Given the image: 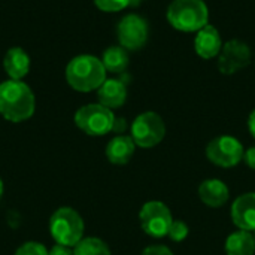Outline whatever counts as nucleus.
Masks as SVG:
<instances>
[{"label": "nucleus", "instance_id": "f257e3e1", "mask_svg": "<svg viewBox=\"0 0 255 255\" xmlns=\"http://www.w3.org/2000/svg\"><path fill=\"white\" fill-rule=\"evenodd\" d=\"M36 99L22 81L7 79L0 84V115L10 123H22L34 114Z\"/></svg>", "mask_w": 255, "mask_h": 255}, {"label": "nucleus", "instance_id": "f03ea898", "mask_svg": "<svg viewBox=\"0 0 255 255\" xmlns=\"http://www.w3.org/2000/svg\"><path fill=\"white\" fill-rule=\"evenodd\" d=\"M66 81L73 90L90 93L99 90L106 81V69L102 60L94 55H78L66 67Z\"/></svg>", "mask_w": 255, "mask_h": 255}, {"label": "nucleus", "instance_id": "7ed1b4c3", "mask_svg": "<svg viewBox=\"0 0 255 255\" xmlns=\"http://www.w3.org/2000/svg\"><path fill=\"white\" fill-rule=\"evenodd\" d=\"M166 15L169 24L179 31H199L209 24V9L203 0H173Z\"/></svg>", "mask_w": 255, "mask_h": 255}, {"label": "nucleus", "instance_id": "20e7f679", "mask_svg": "<svg viewBox=\"0 0 255 255\" xmlns=\"http://www.w3.org/2000/svg\"><path fill=\"white\" fill-rule=\"evenodd\" d=\"M84 220L72 208H58L49 218V233L55 244L73 248L84 238Z\"/></svg>", "mask_w": 255, "mask_h": 255}, {"label": "nucleus", "instance_id": "39448f33", "mask_svg": "<svg viewBox=\"0 0 255 255\" xmlns=\"http://www.w3.org/2000/svg\"><path fill=\"white\" fill-rule=\"evenodd\" d=\"M115 115L100 103H91L79 108L75 114V124L88 136H105L112 131Z\"/></svg>", "mask_w": 255, "mask_h": 255}, {"label": "nucleus", "instance_id": "423d86ee", "mask_svg": "<svg viewBox=\"0 0 255 255\" xmlns=\"http://www.w3.org/2000/svg\"><path fill=\"white\" fill-rule=\"evenodd\" d=\"M130 133L136 146L148 149L157 146L164 139L166 126L158 114L148 111L136 117V120L131 123Z\"/></svg>", "mask_w": 255, "mask_h": 255}, {"label": "nucleus", "instance_id": "0eeeda50", "mask_svg": "<svg viewBox=\"0 0 255 255\" xmlns=\"http://www.w3.org/2000/svg\"><path fill=\"white\" fill-rule=\"evenodd\" d=\"M244 145L235 136L223 134L212 139L206 146V157L218 167H235L244 160Z\"/></svg>", "mask_w": 255, "mask_h": 255}, {"label": "nucleus", "instance_id": "6e6552de", "mask_svg": "<svg viewBox=\"0 0 255 255\" xmlns=\"http://www.w3.org/2000/svg\"><path fill=\"white\" fill-rule=\"evenodd\" d=\"M139 220L142 230L154 239L166 238L173 223L170 209L158 200L146 202L139 212Z\"/></svg>", "mask_w": 255, "mask_h": 255}, {"label": "nucleus", "instance_id": "1a4fd4ad", "mask_svg": "<svg viewBox=\"0 0 255 255\" xmlns=\"http://www.w3.org/2000/svg\"><path fill=\"white\" fill-rule=\"evenodd\" d=\"M120 45L127 51H137L145 46L148 40V24L136 13L126 15L117 27Z\"/></svg>", "mask_w": 255, "mask_h": 255}, {"label": "nucleus", "instance_id": "9d476101", "mask_svg": "<svg viewBox=\"0 0 255 255\" xmlns=\"http://www.w3.org/2000/svg\"><path fill=\"white\" fill-rule=\"evenodd\" d=\"M251 63V49L245 42L238 39L229 40L223 45L218 58V69L224 75H233L245 69Z\"/></svg>", "mask_w": 255, "mask_h": 255}, {"label": "nucleus", "instance_id": "9b49d317", "mask_svg": "<svg viewBox=\"0 0 255 255\" xmlns=\"http://www.w3.org/2000/svg\"><path fill=\"white\" fill-rule=\"evenodd\" d=\"M232 220L239 230H255V193L241 194L232 205Z\"/></svg>", "mask_w": 255, "mask_h": 255}, {"label": "nucleus", "instance_id": "f8f14e48", "mask_svg": "<svg viewBox=\"0 0 255 255\" xmlns=\"http://www.w3.org/2000/svg\"><path fill=\"white\" fill-rule=\"evenodd\" d=\"M194 49L196 54L203 60H209L220 55L223 49V40L217 27L206 24L203 28H200L194 39Z\"/></svg>", "mask_w": 255, "mask_h": 255}, {"label": "nucleus", "instance_id": "ddd939ff", "mask_svg": "<svg viewBox=\"0 0 255 255\" xmlns=\"http://www.w3.org/2000/svg\"><path fill=\"white\" fill-rule=\"evenodd\" d=\"M99 103L108 109H118L127 100V87L120 79H106L97 90Z\"/></svg>", "mask_w": 255, "mask_h": 255}, {"label": "nucleus", "instance_id": "4468645a", "mask_svg": "<svg viewBox=\"0 0 255 255\" xmlns=\"http://www.w3.org/2000/svg\"><path fill=\"white\" fill-rule=\"evenodd\" d=\"M136 149V143L133 142L131 136L126 134H118L112 137L108 145H106V158L109 163L117 164V166H124L127 164Z\"/></svg>", "mask_w": 255, "mask_h": 255}, {"label": "nucleus", "instance_id": "2eb2a0df", "mask_svg": "<svg viewBox=\"0 0 255 255\" xmlns=\"http://www.w3.org/2000/svg\"><path fill=\"white\" fill-rule=\"evenodd\" d=\"M199 197L209 208H221L230 199L229 187L220 179H206L199 185Z\"/></svg>", "mask_w": 255, "mask_h": 255}, {"label": "nucleus", "instance_id": "dca6fc26", "mask_svg": "<svg viewBox=\"0 0 255 255\" xmlns=\"http://www.w3.org/2000/svg\"><path fill=\"white\" fill-rule=\"evenodd\" d=\"M3 67H4L9 79L21 81L30 70V58L24 49L15 46L6 52V55L3 58Z\"/></svg>", "mask_w": 255, "mask_h": 255}, {"label": "nucleus", "instance_id": "f3484780", "mask_svg": "<svg viewBox=\"0 0 255 255\" xmlns=\"http://www.w3.org/2000/svg\"><path fill=\"white\" fill-rule=\"evenodd\" d=\"M226 254L227 255H254L255 239L251 232L238 230L232 233L226 241Z\"/></svg>", "mask_w": 255, "mask_h": 255}, {"label": "nucleus", "instance_id": "a211bd4d", "mask_svg": "<svg viewBox=\"0 0 255 255\" xmlns=\"http://www.w3.org/2000/svg\"><path fill=\"white\" fill-rule=\"evenodd\" d=\"M102 63L106 69V72L111 73H121L128 66V54L127 49L120 46H111L103 52Z\"/></svg>", "mask_w": 255, "mask_h": 255}, {"label": "nucleus", "instance_id": "6ab92c4d", "mask_svg": "<svg viewBox=\"0 0 255 255\" xmlns=\"http://www.w3.org/2000/svg\"><path fill=\"white\" fill-rule=\"evenodd\" d=\"M73 255H111V248L99 238H82L73 247Z\"/></svg>", "mask_w": 255, "mask_h": 255}, {"label": "nucleus", "instance_id": "aec40b11", "mask_svg": "<svg viewBox=\"0 0 255 255\" xmlns=\"http://www.w3.org/2000/svg\"><path fill=\"white\" fill-rule=\"evenodd\" d=\"M188 233H190V229H188V226H187L184 221H181V220H173V223H172V226H170V229H169L167 238H169L170 241H173V242H182V241L187 239Z\"/></svg>", "mask_w": 255, "mask_h": 255}, {"label": "nucleus", "instance_id": "412c9836", "mask_svg": "<svg viewBox=\"0 0 255 255\" xmlns=\"http://www.w3.org/2000/svg\"><path fill=\"white\" fill-rule=\"evenodd\" d=\"M94 3L103 12H118L133 4L134 0H94Z\"/></svg>", "mask_w": 255, "mask_h": 255}, {"label": "nucleus", "instance_id": "4be33fe9", "mask_svg": "<svg viewBox=\"0 0 255 255\" xmlns=\"http://www.w3.org/2000/svg\"><path fill=\"white\" fill-rule=\"evenodd\" d=\"M13 255H48V250L39 242H25Z\"/></svg>", "mask_w": 255, "mask_h": 255}, {"label": "nucleus", "instance_id": "5701e85b", "mask_svg": "<svg viewBox=\"0 0 255 255\" xmlns=\"http://www.w3.org/2000/svg\"><path fill=\"white\" fill-rule=\"evenodd\" d=\"M142 255H173V253L164 245H152L145 248Z\"/></svg>", "mask_w": 255, "mask_h": 255}, {"label": "nucleus", "instance_id": "b1692460", "mask_svg": "<svg viewBox=\"0 0 255 255\" xmlns=\"http://www.w3.org/2000/svg\"><path fill=\"white\" fill-rule=\"evenodd\" d=\"M48 255H73V250H70L69 247L64 245H55L51 248V251H48Z\"/></svg>", "mask_w": 255, "mask_h": 255}, {"label": "nucleus", "instance_id": "393cba45", "mask_svg": "<svg viewBox=\"0 0 255 255\" xmlns=\"http://www.w3.org/2000/svg\"><path fill=\"white\" fill-rule=\"evenodd\" d=\"M244 160H245V163H247L253 170H255V145L254 146H251V148H248V149L245 151Z\"/></svg>", "mask_w": 255, "mask_h": 255}, {"label": "nucleus", "instance_id": "a878e982", "mask_svg": "<svg viewBox=\"0 0 255 255\" xmlns=\"http://www.w3.org/2000/svg\"><path fill=\"white\" fill-rule=\"evenodd\" d=\"M126 128H127V121H126L124 118H115V121H114V127H112V131H115V133L121 134L123 131H126Z\"/></svg>", "mask_w": 255, "mask_h": 255}, {"label": "nucleus", "instance_id": "bb28decb", "mask_svg": "<svg viewBox=\"0 0 255 255\" xmlns=\"http://www.w3.org/2000/svg\"><path fill=\"white\" fill-rule=\"evenodd\" d=\"M248 128H250L251 136L255 139V109L251 112V115L248 118Z\"/></svg>", "mask_w": 255, "mask_h": 255}, {"label": "nucleus", "instance_id": "cd10ccee", "mask_svg": "<svg viewBox=\"0 0 255 255\" xmlns=\"http://www.w3.org/2000/svg\"><path fill=\"white\" fill-rule=\"evenodd\" d=\"M3 181H1V178H0V199H1V196H3Z\"/></svg>", "mask_w": 255, "mask_h": 255}, {"label": "nucleus", "instance_id": "c85d7f7f", "mask_svg": "<svg viewBox=\"0 0 255 255\" xmlns=\"http://www.w3.org/2000/svg\"><path fill=\"white\" fill-rule=\"evenodd\" d=\"M253 235H254V239H255V230H254V233H253Z\"/></svg>", "mask_w": 255, "mask_h": 255}, {"label": "nucleus", "instance_id": "c756f323", "mask_svg": "<svg viewBox=\"0 0 255 255\" xmlns=\"http://www.w3.org/2000/svg\"><path fill=\"white\" fill-rule=\"evenodd\" d=\"M134 1H142V0H134Z\"/></svg>", "mask_w": 255, "mask_h": 255}]
</instances>
